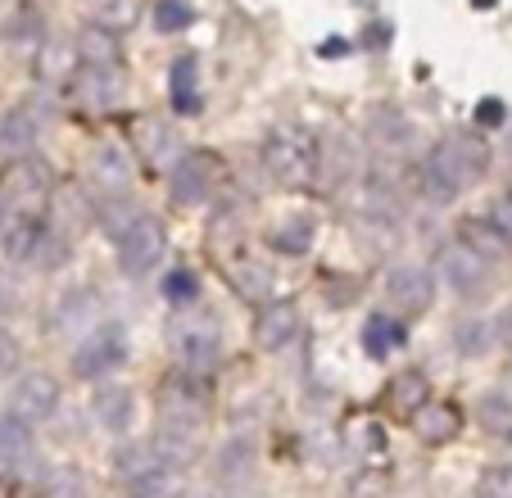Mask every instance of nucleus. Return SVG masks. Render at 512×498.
I'll list each match as a JSON object with an SVG mask.
<instances>
[{"label": "nucleus", "instance_id": "1", "mask_svg": "<svg viewBox=\"0 0 512 498\" xmlns=\"http://www.w3.org/2000/svg\"><path fill=\"white\" fill-rule=\"evenodd\" d=\"M481 173H485V145L472 141V136H445V141L426 154L422 186L435 204H449V200H458V191H467Z\"/></svg>", "mask_w": 512, "mask_h": 498}, {"label": "nucleus", "instance_id": "2", "mask_svg": "<svg viewBox=\"0 0 512 498\" xmlns=\"http://www.w3.org/2000/svg\"><path fill=\"white\" fill-rule=\"evenodd\" d=\"M263 163L281 186H309L318 177V141L309 132H295V127L272 132L263 141Z\"/></svg>", "mask_w": 512, "mask_h": 498}, {"label": "nucleus", "instance_id": "3", "mask_svg": "<svg viewBox=\"0 0 512 498\" xmlns=\"http://www.w3.org/2000/svg\"><path fill=\"white\" fill-rule=\"evenodd\" d=\"M218 177H223V163H218V154L209 150H186L182 159L173 163V200L177 204H200L213 195V186H218Z\"/></svg>", "mask_w": 512, "mask_h": 498}, {"label": "nucleus", "instance_id": "4", "mask_svg": "<svg viewBox=\"0 0 512 498\" xmlns=\"http://www.w3.org/2000/svg\"><path fill=\"white\" fill-rule=\"evenodd\" d=\"M159 412H164V426H173V431H195V426L204 422V412H209L204 390H200V376L182 372V376H173V381H164Z\"/></svg>", "mask_w": 512, "mask_h": 498}, {"label": "nucleus", "instance_id": "5", "mask_svg": "<svg viewBox=\"0 0 512 498\" xmlns=\"http://www.w3.org/2000/svg\"><path fill=\"white\" fill-rule=\"evenodd\" d=\"M440 281H445L454 295L472 299L490 286V259L476 254L472 245H445V254H440Z\"/></svg>", "mask_w": 512, "mask_h": 498}, {"label": "nucleus", "instance_id": "6", "mask_svg": "<svg viewBox=\"0 0 512 498\" xmlns=\"http://www.w3.org/2000/svg\"><path fill=\"white\" fill-rule=\"evenodd\" d=\"M164 245H168L164 227H159L155 218H141L123 240H118V268H123L127 277H145V272L164 259Z\"/></svg>", "mask_w": 512, "mask_h": 498}, {"label": "nucleus", "instance_id": "7", "mask_svg": "<svg viewBox=\"0 0 512 498\" xmlns=\"http://www.w3.org/2000/svg\"><path fill=\"white\" fill-rule=\"evenodd\" d=\"M55 408H59V385H55V376H46V372H28L10 394V417H19V422H28V426L46 422Z\"/></svg>", "mask_w": 512, "mask_h": 498}, {"label": "nucleus", "instance_id": "8", "mask_svg": "<svg viewBox=\"0 0 512 498\" xmlns=\"http://www.w3.org/2000/svg\"><path fill=\"white\" fill-rule=\"evenodd\" d=\"M173 349H177V363H182L186 376H209L223 358L218 349V336H213V326H177L173 331Z\"/></svg>", "mask_w": 512, "mask_h": 498}, {"label": "nucleus", "instance_id": "9", "mask_svg": "<svg viewBox=\"0 0 512 498\" xmlns=\"http://www.w3.org/2000/svg\"><path fill=\"white\" fill-rule=\"evenodd\" d=\"M127 358V340L118 326H105V331H96L91 340H82L78 354H73V372L78 376H100V372H114L118 363Z\"/></svg>", "mask_w": 512, "mask_h": 498}, {"label": "nucleus", "instance_id": "10", "mask_svg": "<svg viewBox=\"0 0 512 498\" xmlns=\"http://www.w3.org/2000/svg\"><path fill=\"white\" fill-rule=\"evenodd\" d=\"M431 295H435L431 272H422V268H395L386 277V299L395 308H404V313H422V308H431Z\"/></svg>", "mask_w": 512, "mask_h": 498}, {"label": "nucleus", "instance_id": "11", "mask_svg": "<svg viewBox=\"0 0 512 498\" xmlns=\"http://www.w3.org/2000/svg\"><path fill=\"white\" fill-rule=\"evenodd\" d=\"M295 331H300V313H295V304H286V299H277V304L259 308V322H254V345L259 349H281L295 340Z\"/></svg>", "mask_w": 512, "mask_h": 498}, {"label": "nucleus", "instance_id": "12", "mask_svg": "<svg viewBox=\"0 0 512 498\" xmlns=\"http://www.w3.org/2000/svg\"><path fill=\"white\" fill-rule=\"evenodd\" d=\"M41 231H46V222H41L37 213H10L5 227H0V249H5V259H14V263L32 259Z\"/></svg>", "mask_w": 512, "mask_h": 498}, {"label": "nucleus", "instance_id": "13", "mask_svg": "<svg viewBox=\"0 0 512 498\" xmlns=\"http://www.w3.org/2000/svg\"><path fill=\"white\" fill-rule=\"evenodd\" d=\"M37 136H41V127L28 109H10V114L0 118V154L5 159H28L37 150Z\"/></svg>", "mask_w": 512, "mask_h": 498}, {"label": "nucleus", "instance_id": "14", "mask_svg": "<svg viewBox=\"0 0 512 498\" xmlns=\"http://www.w3.org/2000/svg\"><path fill=\"white\" fill-rule=\"evenodd\" d=\"M91 177H96L105 191H127L132 182V159L118 141H100L96 154H91Z\"/></svg>", "mask_w": 512, "mask_h": 498}, {"label": "nucleus", "instance_id": "15", "mask_svg": "<svg viewBox=\"0 0 512 498\" xmlns=\"http://www.w3.org/2000/svg\"><path fill=\"white\" fill-rule=\"evenodd\" d=\"M458 426H463V417H458L454 403H422V408L413 412V431L422 435L426 444H445V440H454Z\"/></svg>", "mask_w": 512, "mask_h": 498}, {"label": "nucleus", "instance_id": "16", "mask_svg": "<svg viewBox=\"0 0 512 498\" xmlns=\"http://www.w3.org/2000/svg\"><path fill=\"white\" fill-rule=\"evenodd\" d=\"M118 91H123V73L118 68H96L87 64L78 73V96L87 109H109L118 100Z\"/></svg>", "mask_w": 512, "mask_h": 498}, {"label": "nucleus", "instance_id": "17", "mask_svg": "<svg viewBox=\"0 0 512 498\" xmlns=\"http://www.w3.org/2000/svg\"><path fill=\"white\" fill-rule=\"evenodd\" d=\"M96 422L114 435H127L136 422V399L127 385H114V390H100L96 394Z\"/></svg>", "mask_w": 512, "mask_h": 498}, {"label": "nucleus", "instance_id": "18", "mask_svg": "<svg viewBox=\"0 0 512 498\" xmlns=\"http://www.w3.org/2000/svg\"><path fill=\"white\" fill-rule=\"evenodd\" d=\"M32 453H37V444H32L28 422H19V417H0V471L28 467Z\"/></svg>", "mask_w": 512, "mask_h": 498}, {"label": "nucleus", "instance_id": "19", "mask_svg": "<svg viewBox=\"0 0 512 498\" xmlns=\"http://www.w3.org/2000/svg\"><path fill=\"white\" fill-rule=\"evenodd\" d=\"M368 136L381 145V150H408V145H413V123H408L399 109L381 105L368 114Z\"/></svg>", "mask_w": 512, "mask_h": 498}, {"label": "nucleus", "instance_id": "20", "mask_svg": "<svg viewBox=\"0 0 512 498\" xmlns=\"http://www.w3.org/2000/svg\"><path fill=\"white\" fill-rule=\"evenodd\" d=\"M200 453V444H195V431H173V426H164V431L150 440V458H155V467H186V462Z\"/></svg>", "mask_w": 512, "mask_h": 498}, {"label": "nucleus", "instance_id": "21", "mask_svg": "<svg viewBox=\"0 0 512 498\" xmlns=\"http://www.w3.org/2000/svg\"><path fill=\"white\" fill-rule=\"evenodd\" d=\"M73 50H78L82 64H96V68H118V32L100 28V23H91V28L78 32V41H73Z\"/></svg>", "mask_w": 512, "mask_h": 498}, {"label": "nucleus", "instance_id": "22", "mask_svg": "<svg viewBox=\"0 0 512 498\" xmlns=\"http://www.w3.org/2000/svg\"><path fill=\"white\" fill-rule=\"evenodd\" d=\"M127 494L132 498H182L186 494V476L173 467H150L141 476L127 480Z\"/></svg>", "mask_w": 512, "mask_h": 498}, {"label": "nucleus", "instance_id": "23", "mask_svg": "<svg viewBox=\"0 0 512 498\" xmlns=\"http://www.w3.org/2000/svg\"><path fill=\"white\" fill-rule=\"evenodd\" d=\"M313 231H318V227H313L309 213H290V218L272 231V249H281V254H295V259H300V254H309V249H313Z\"/></svg>", "mask_w": 512, "mask_h": 498}, {"label": "nucleus", "instance_id": "24", "mask_svg": "<svg viewBox=\"0 0 512 498\" xmlns=\"http://www.w3.org/2000/svg\"><path fill=\"white\" fill-rule=\"evenodd\" d=\"M363 213L377 218V222L399 218V195H395V186H390L386 177H368V182H363Z\"/></svg>", "mask_w": 512, "mask_h": 498}, {"label": "nucleus", "instance_id": "25", "mask_svg": "<svg viewBox=\"0 0 512 498\" xmlns=\"http://www.w3.org/2000/svg\"><path fill=\"white\" fill-rule=\"evenodd\" d=\"M408 340L404 322H390V317H372L368 331H363V349H368L372 358H386L390 349H399Z\"/></svg>", "mask_w": 512, "mask_h": 498}, {"label": "nucleus", "instance_id": "26", "mask_svg": "<svg viewBox=\"0 0 512 498\" xmlns=\"http://www.w3.org/2000/svg\"><path fill=\"white\" fill-rule=\"evenodd\" d=\"M141 136H145V154H150V163H155V168H164V163H177V159H182L177 132H173L168 123H145Z\"/></svg>", "mask_w": 512, "mask_h": 498}, {"label": "nucleus", "instance_id": "27", "mask_svg": "<svg viewBox=\"0 0 512 498\" xmlns=\"http://www.w3.org/2000/svg\"><path fill=\"white\" fill-rule=\"evenodd\" d=\"M173 105L177 114H200V91H195V59L173 64Z\"/></svg>", "mask_w": 512, "mask_h": 498}, {"label": "nucleus", "instance_id": "28", "mask_svg": "<svg viewBox=\"0 0 512 498\" xmlns=\"http://www.w3.org/2000/svg\"><path fill=\"white\" fill-rule=\"evenodd\" d=\"M454 345L463 358H481L485 349H490V322H485V317H463V322L454 326Z\"/></svg>", "mask_w": 512, "mask_h": 498}, {"label": "nucleus", "instance_id": "29", "mask_svg": "<svg viewBox=\"0 0 512 498\" xmlns=\"http://www.w3.org/2000/svg\"><path fill=\"white\" fill-rule=\"evenodd\" d=\"M390 403H395L399 412H408V417H413V412L426 403V376L422 372H404L395 385H390Z\"/></svg>", "mask_w": 512, "mask_h": 498}, {"label": "nucleus", "instance_id": "30", "mask_svg": "<svg viewBox=\"0 0 512 498\" xmlns=\"http://www.w3.org/2000/svg\"><path fill=\"white\" fill-rule=\"evenodd\" d=\"M141 218H145L141 204H132V200H118V204H105V209H100V227H105L114 240H123Z\"/></svg>", "mask_w": 512, "mask_h": 498}, {"label": "nucleus", "instance_id": "31", "mask_svg": "<svg viewBox=\"0 0 512 498\" xmlns=\"http://www.w3.org/2000/svg\"><path fill=\"white\" fill-rule=\"evenodd\" d=\"M46 498H87V480L78 467H50L46 471Z\"/></svg>", "mask_w": 512, "mask_h": 498}, {"label": "nucleus", "instance_id": "32", "mask_svg": "<svg viewBox=\"0 0 512 498\" xmlns=\"http://www.w3.org/2000/svg\"><path fill=\"white\" fill-rule=\"evenodd\" d=\"M96 313H100V299L91 295V290H82V295H68L64 299V308H59V322L73 331V326H91V322H96Z\"/></svg>", "mask_w": 512, "mask_h": 498}, {"label": "nucleus", "instance_id": "33", "mask_svg": "<svg viewBox=\"0 0 512 498\" xmlns=\"http://www.w3.org/2000/svg\"><path fill=\"white\" fill-rule=\"evenodd\" d=\"M250 462H254V453H250V444H227L223 453H218V480H245L250 476Z\"/></svg>", "mask_w": 512, "mask_h": 498}, {"label": "nucleus", "instance_id": "34", "mask_svg": "<svg viewBox=\"0 0 512 498\" xmlns=\"http://www.w3.org/2000/svg\"><path fill=\"white\" fill-rule=\"evenodd\" d=\"M5 37H10L14 46H32V41L46 37V19H41L37 10H19L10 19V28H5Z\"/></svg>", "mask_w": 512, "mask_h": 498}, {"label": "nucleus", "instance_id": "35", "mask_svg": "<svg viewBox=\"0 0 512 498\" xmlns=\"http://www.w3.org/2000/svg\"><path fill=\"white\" fill-rule=\"evenodd\" d=\"M195 19L191 0H159L155 5V28L159 32H186V23Z\"/></svg>", "mask_w": 512, "mask_h": 498}, {"label": "nucleus", "instance_id": "36", "mask_svg": "<svg viewBox=\"0 0 512 498\" xmlns=\"http://www.w3.org/2000/svg\"><path fill=\"white\" fill-rule=\"evenodd\" d=\"M232 277H236V286H241L250 299L272 295V272H268V268H259V263H236Z\"/></svg>", "mask_w": 512, "mask_h": 498}, {"label": "nucleus", "instance_id": "37", "mask_svg": "<svg viewBox=\"0 0 512 498\" xmlns=\"http://www.w3.org/2000/svg\"><path fill=\"white\" fill-rule=\"evenodd\" d=\"M481 417L490 431L512 435V394H490V399L481 403Z\"/></svg>", "mask_w": 512, "mask_h": 498}, {"label": "nucleus", "instance_id": "38", "mask_svg": "<svg viewBox=\"0 0 512 498\" xmlns=\"http://www.w3.org/2000/svg\"><path fill=\"white\" fill-rule=\"evenodd\" d=\"M32 263L37 268H59V263H68V245H64V236H55V231H41V240H37V249H32Z\"/></svg>", "mask_w": 512, "mask_h": 498}, {"label": "nucleus", "instance_id": "39", "mask_svg": "<svg viewBox=\"0 0 512 498\" xmlns=\"http://www.w3.org/2000/svg\"><path fill=\"white\" fill-rule=\"evenodd\" d=\"M476 494H481V498H512V462L485 471L481 485H476Z\"/></svg>", "mask_w": 512, "mask_h": 498}, {"label": "nucleus", "instance_id": "40", "mask_svg": "<svg viewBox=\"0 0 512 498\" xmlns=\"http://www.w3.org/2000/svg\"><path fill=\"white\" fill-rule=\"evenodd\" d=\"M164 295L173 299V304H191V299L200 295V281H195V272L177 268V272H168V281H164Z\"/></svg>", "mask_w": 512, "mask_h": 498}, {"label": "nucleus", "instance_id": "41", "mask_svg": "<svg viewBox=\"0 0 512 498\" xmlns=\"http://www.w3.org/2000/svg\"><path fill=\"white\" fill-rule=\"evenodd\" d=\"M19 340L14 336H5V331H0V376H10L14 367H19Z\"/></svg>", "mask_w": 512, "mask_h": 498}, {"label": "nucleus", "instance_id": "42", "mask_svg": "<svg viewBox=\"0 0 512 498\" xmlns=\"http://www.w3.org/2000/svg\"><path fill=\"white\" fill-rule=\"evenodd\" d=\"M490 227L499 231L503 240H512V195H508V200H499V204H494V213H490Z\"/></svg>", "mask_w": 512, "mask_h": 498}, {"label": "nucleus", "instance_id": "43", "mask_svg": "<svg viewBox=\"0 0 512 498\" xmlns=\"http://www.w3.org/2000/svg\"><path fill=\"white\" fill-rule=\"evenodd\" d=\"M503 118H508L503 100H481V109H476V123H481V127H499Z\"/></svg>", "mask_w": 512, "mask_h": 498}, {"label": "nucleus", "instance_id": "44", "mask_svg": "<svg viewBox=\"0 0 512 498\" xmlns=\"http://www.w3.org/2000/svg\"><path fill=\"white\" fill-rule=\"evenodd\" d=\"M14 186H19V191H46V168H37V163H28V168H23V173H19V182H14Z\"/></svg>", "mask_w": 512, "mask_h": 498}, {"label": "nucleus", "instance_id": "45", "mask_svg": "<svg viewBox=\"0 0 512 498\" xmlns=\"http://www.w3.org/2000/svg\"><path fill=\"white\" fill-rule=\"evenodd\" d=\"M499 340H503V345L512 349V308H508V313L499 317Z\"/></svg>", "mask_w": 512, "mask_h": 498}, {"label": "nucleus", "instance_id": "46", "mask_svg": "<svg viewBox=\"0 0 512 498\" xmlns=\"http://www.w3.org/2000/svg\"><path fill=\"white\" fill-rule=\"evenodd\" d=\"M5 218H10V204H5V195H0V227H5Z\"/></svg>", "mask_w": 512, "mask_h": 498}, {"label": "nucleus", "instance_id": "47", "mask_svg": "<svg viewBox=\"0 0 512 498\" xmlns=\"http://www.w3.org/2000/svg\"><path fill=\"white\" fill-rule=\"evenodd\" d=\"M476 10H494V5H499V0H472Z\"/></svg>", "mask_w": 512, "mask_h": 498}]
</instances>
